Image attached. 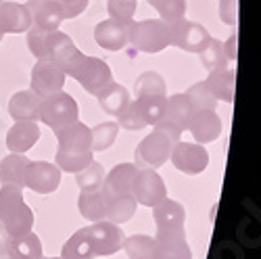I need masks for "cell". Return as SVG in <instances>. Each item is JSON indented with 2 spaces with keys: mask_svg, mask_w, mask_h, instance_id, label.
Wrapping results in <instances>:
<instances>
[{
  "mask_svg": "<svg viewBox=\"0 0 261 259\" xmlns=\"http://www.w3.org/2000/svg\"><path fill=\"white\" fill-rule=\"evenodd\" d=\"M222 119L215 111H192L188 121V132L199 144H209L222 136Z\"/></svg>",
  "mask_w": 261,
  "mask_h": 259,
  "instance_id": "9a60e30c",
  "label": "cell"
},
{
  "mask_svg": "<svg viewBox=\"0 0 261 259\" xmlns=\"http://www.w3.org/2000/svg\"><path fill=\"white\" fill-rule=\"evenodd\" d=\"M169 30V44L176 46L184 53H197L209 42V32L207 28H203L197 21H188V19H176L167 23Z\"/></svg>",
  "mask_w": 261,
  "mask_h": 259,
  "instance_id": "ba28073f",
  "label": "cell"
},
{
  "mask_svg": "<svg viewBox=\"0 0 261 259\" xmlns=\"http://www.w3.org/2000/svg\"><path fill=\"white\" fill-rule=\"evenodd\" d=\"M136 102L146 125H157L163 119L167 96H144V98H136Z\"/></svg>",
  "mask_w": 261,
  "mask_h": 259,
  "instance_id": "e575fe53",
  "label": "cell"
},
{
  "mask_svg": "<svg viewBox=\"0 0 261 259\" xmlns=\"http://www.w3.org/2000/svg\"><path fill=\"white\" fill-rule=\"evenodd\" d=\"M136 207H138V203H136L132 192L129 194H117V197H109L107 199V222H113V224L121 226V224H125V222H129L134 218Z\"/></svg>",
  "mask_w": 261,
  "mask_h": 259,
  "instance_id": "83f0119b",
  "label": "cell"
},
{
  "mask_svg": "<svg viewBox=\"0 0 261 259\" xmlns=\"http://www.w3.org/2000/svg\"><path fill=\"white\" fill-rule=\"evenodd\" d=\"M0 3H3V0H0Z\"/></svg>",
  "mask_w": 261,
  "mask_h": 259,
  "instance_id": "c3c4849f",
  "label": "cell"
},
{
  "mask_svg": "<svg viewBox=\"0 0 261 259\" xmlns=\"http://www.w3.org/2000/svg\"><path fill=\"white\" fill-rule=\"evenodd\" d=\"M57 136V155H55V165L61 171L67 174H77L90 161H94V150H92V136L90 127L82 123L80 119L55 130Z\"/></svg>",
  "mask_w": 261,
  "mask_h": 259,
  "instance_id": "6da1fadb",
  "label": "cell"
},
{
  "mask_svg": "<svg viewBox=\"0 0 261 259\" xmlns=\"http://www.w3.org/2000/svg\"><path fill=\"white\" fill-rule=\"evenodd\" d=\"M40 140L38 121H15L7 132V148L11 153L23 155Z\"/></svg>",
  "mask_w": 261,
  "mask_h": 259,
  "instance_id": "ac0fdd59",
  "label": "cell"
},
{
  "mask_svg": "<svg viewBox=\"0 0 261 259\" xmlns=\"http://www.w3.org/2000/svg\"><path fill=\"white\" fill-rule=\"evenodd\" d=\"M127 42L138 53L157 55L169 46V30L161 19H144L127 23Z\"/></svg>",
  "mask_w": 261,
  "mask_h": 259,
  "instance_id": "277c9868",
  "label": "cell"
},
{
  "mask_svg": "<svg viewBox=\"0 0 261 259\" xmlns=\"http://www.w3.org/2000/svg\"><path fill=\"white\" fill-rule=\"evenodd\" d=\"M63 9V19H73L88 9L90 0H55Z\"/></svg>",
  "mask_w": 261,
  "mask_h": 259,
  "instance_id": "60d3db41",
  "label": "cell"
},
{
  "mask_svg": "<svg viewBox=\"0 0 261 259\" xmlns=\"http://www.w3.org/2000/svg\"><path fill=\"white\" fill-rule=\"evenodd\" d=\"M132 194L138 205L153 209L163 199H167V188L155 169H138L132 180Z\"/></svg>",
  "mask_w": 261,
  "mask_h": 259,
  "instance_id": "30bf717a",
  "label": "cell"
},
{
  "mask_svg": "<svg viewBox=\"0 0 261 259\" xmlns=\"http://www.w3.org/2000/svg\"><path fill=\"white\" fill-rule=\"evenodd\" d=\"M77 209L82 213V218H86L92 224L107 220V199H105L102 188L82 190L77 199Z\"/></svg>",
  "mask_w": 261,
  "mask_h": 259,
  "instance_id": "cb8c5ba5",
  "label": "cell"
},
{
  "mask_svg": "<svg viewBox=\"0 0 261 259\" xmlns=\"http://www.w3.org/2000/svg\"><path fill=\"white\" fill-rule=\"evenodd\" d=\"M94 40L105 50H121L127 44V23L117 19H105L94 28Z\"/></svg>",
  "mask_w": 261,
  "mask_h": 259,
  "instance_id": "e0dca14e",
  "label": "cell"
},
{
  "mask_svg": "<svg viewBox=\"0 0 261 259\" xmlns=\"http://www.w3.org/2000/svg\"><path fill=\"white\" fill-rule=\"evenodd\" d=\"M80 119V109H77V102L71 94L67 92H55L48 94L40 100V121L48 125L53 132L59 127H65L73 121Z\"/></svg>",
  "mask_w": 261,
  "mask_h": 259,
  "instance_id": "8992f818",
  "label": "cell"
},
{
  "mask_svg": "<svg viewBox=\"0 0 261 259\" xmlns=\"http://www.w3.org/2000/svg\"><path fill=\"white\" fill-rule=\"evenodd\" d=\"M153 259H192L186 232H157Z\"/></svg>",
  "mask_w": 261,
  "mask_h": 259,
  "instance_id": "4fadbf2b",
  "label": "cell"
},
{
  "mask_svg": "<svg viewBox=\"0 0 261 259\" xmlns=\"http://www.w3.org/2000/svg\"><path fill=\"white\" fill-rule=\"evenodd\" d=\"M0 40H3V34H0Z\"/></svg>",
  "mask_w": 261,
  "mask_h": 259,
  "instance_id": "7dc6e473",
  "label": "cell"
},
{
  "mask_svg": "<svg viewBox=\"0 0 261 259\" xmlns=\"http://www.w3.org/2000/svg\"><path fill=\"white\" fill-rule=\"evenodd\" d=\"M138 167L134 163H119L115 165L102 180V192L105 197H117V194H129L132 192V180L136 176Z\"/></svg>",
  "mask_w": 261,
  "mask_h": 259,
  "instance_id": "ffe728a7",
  "label": "cell"
},
{
  "mask_svg": "<svg viewBox=\"0 0 261 259\" xmlns=\"http://www.w3.org/2000/svg\"><path fill=\"white\" fill-rule=\"evenodd\" d=\"M25 9L30 13L32 25L40 28V30H59V25L63 23V9L55 0H28Z\"/></svg>",
  "mask_w": 261,
  "mask_h": 259,
  "instance_id": "5bb4252c",
  "label": "cell"
},
{
  "mask_svg": "<svg viewBox=\"0 0 261 259\" xmlns=\"http://www.w3.org/2000/svg\"><path fill=\"white\" fill-rule=\"evenodd\" d=\"M90 136H92V150H107L109 146L115 144L119 136V125L117 121H102L90 127Z\"/></svg>",
  "mask_w": 261,
  "mask_h": 259,
  "instance_id": "d590c367",
  "label": "cell"
},
{
  "mask_svg": "<svg viewBox=\"0 0 261 259\" xmlns=\"http://www.w3.org/2000/svg\"><path fill=\"white\" fill-rule=\"evenodd\" d=\"M11 241H13V236L7 232V228L0 224V259H5L9 257V249H11Z\"/></svg>",
  "mask_w": 261,
  "mask_h": 259,
  "instance_id": "ee69618b",
  "label": "cell"
},
{
  "mask_svg": "<svg viewBox=\"0 0 261 259\" xmlns=\"http://www.w3.org/2000/svg\"><path fill=\"white\" fill-rule=\"evenodd\" d=\"M40 96L32 90H21L9 100V115L15 121H38L40 119Z\"/></svg>",
  "mask_w": 261,
  "mask_h": 259,
  "instance_id": "603a6c76",
  "label": "cell"
},
{
  "mask_svg": "<svg viewBox=\"0 0 261 259\" xmlns=\"http://www.w3.org/2000/svg\"><path fill=\"white\" fill-rule=\"evenodd\" d=\"M32 28V19L25 5L19 3H0V34H23Z\"/></svg>",
  "mask_w": 261,
  "mask_h": 259,
  "instance_id": "d6986e66",
  "label": "cell"
},
{
  "mask_svg": "<svg viewBox=\"0 0 261 259\" xmlns=\"http://www.w3.org/2000/svg\"><path fill=\"white\" fill-rule=\"evenodd\" d=\"M207 88L215 96L217 102H232L234 100V88H236V73L232 69H215L209 71L207 80Z\"/></svg>",
  "mask_w": 261,
  "mask_h": 259,
  "instance_id": "4316f807",
  "label": "cell"
},
{
  "mask_svg": "<svg viewBox=\"0 0 261 259\" xmlns=\"http://www.w3.org/2000/svg\"><path fill=\"white\" fill-rule=\"evenodd\" d=\"M0 224L11 236H23L34 228V211L23 201V188L0 186Z\"/></svg>",
  "mask_w": 261,
  "mask_h": 259,
  "instance_id": "7a4b0ae2",
  "label": "cell"
},
{
  "mask_svg": "<svg viewBox=\"0 0 261 259\" xmlns=\"http://www.w3.org/2000/svg\"><path fill=\"white\" fill-rule=\"evenodd\" d=\"M102 180H105V169L100 163L96 161H90L84 169H80L75 174V182L80 186V190H94V188H100L102 186Z\"/></svg>",
  "mask_w": 261,
  "mask_h": 259,
  "instance_id": "8d00e7d4",
  "label": "cell"
},
{
  "mask_svg": "<svg viewBox=\"0 0 261 259\" xmlns=\"http://www.w3.org/2000/svg\"><path fill=\"white\" fill-rule=\"evenodd\" d=\"M5 259H13V257H5Z\"/></svg>",
  "mask_w": 261,
  "mask_h": 259,
  "instance_id": "bcb514c9",
  "label": "cell"
},
{
  "mask_svg": "<svg viewBox=\"0 0 261 259\" xmlns=\"http://www.w3.org/2000/svg\"><path fill=\"white\" fill-rule=\"evenodd\" d=\"M30 165V159L25 155L11 153L0 161V186L13 184L19 188H25V169Z\"/></svg>",
  "mask_w": 261,
  "mask_h": 259,
  "instance_id": "484cf974",
  "label": "cell"
},
{
  "mask_svg": "<svg viewBox=\"0 0 261 259\" xmlns=\"http://www.w3.org/2000/svg\"><path fill=\"white\" fill-rule=\"evenodd\" d=\"M65 75L73 77L82 88L96 96L102 88H107L109 84L113 82V73H111V67L98 57H88L84 55L82 50L73 57V61L63 69Z\"/></svg>",
  "mask_w": 261,
  "mask_h": 259,
  "instance_id": "3957f363",
  "label": "cell"
},
{
  "mask_svg": "<svg viewBox=\"0 0 261 259\" xmlns=\"http://www.w3.org/2000/svg\"><path fill=\"white\" fill-rule=\"evenodd\" d=\"M96 98H98L100 109L107 115H113V117L121 115L125 111V107L129 105V92L123 88L121 84H117V82H111L107 88H102L96 94Z\"/></svg>",
  "mask_w": 261,
  "mask_h": 259,
  "instance_id": "d4e9b609",
  "label": "cell"
},
{
  "mask_svg": "<svg viewBox=\"0 0 261 259\" xmlns=\"http://www.w3.org/2000/svg\"><path fill=\"white\" fill-rule=\"evenodd\" d=\"M199 59L203 63V67L207 71H215V69H230L228 67V57L224 53V42L215 40V38H209L207 44L199 50Z\"/></svg>",
  "mask_w": 261,
  "mask_h": 259,
  "instance_id": "f546056e",
  "label": "cell"
},
{
  "mask_svg": "<svg viewBox=\"0 0 261 259\" xmlns=\"http://www.w3.org/2000/svg\"><path fill=\"white\" fill-rule=\"evenodd\" d=\"M153 220L157 232H184L186 209L178 201L163 199L157 207H153Z\"/></svg>",
  "mask_w": 261,
  "mask_h": 259,
  "instance_id": "2e32d148",
  "label": "cell"
},
{
  "mask_svg": "<svg viewBox=\"0 0 261 259\" xmlns=\"http://www.w3.org/2000/svg\"><path fill=\"white\" fill-rule=\"evenodd\" d=\"M9 257L13 259H42V241L34 232H28L23 236H13Z\"/></svg>",
  "mask_w": 261,
  "mask_h": 259,
  "instance_id": "f1b7e54d",
  "label": "cell"
},
{
  "mask_svg": "<svg viewBox=\"0 0 261 259\" xmlns=\"http://www.w3.org/2000/svg\"><path fill=\"white\" fill-rule=\"evenodd\" d=\"M190 117H192V107H190L186 94H171L165 102V113L159 123L182 134L184 130H188Z\"/></svg>",
  "mask_w": 261,
  "mask_h": 259,
  "instance_id": "44dd1931",
  "label": "cell"
},
{
  "mask_svg": "<svg viewBox=\"0 0 261 259\" xmlns=\"http://www.w3.org/2000/svg\"><path fill=\"white\" fill-rule=\"evenodd\" d=\"M86 239H88L92 251L96 257H109V255H115L117 251H121L123 241H125V234L123 230L113 224V222H94L88 228H82Z\"/></svg>",
  "mask_w": 261,
  "mask_h": 259,
  "instance_id": "52a82bcc",
  "label": "cell"
},
{
  "mask_svg": "<svg viewBox=\"0 0 261 259\" xmlns=\"http://www.w3.org/2000/svg\"><path fill=\"white\" fill-rule=\"evenodd\" d=\"M184 94H186V98H188V102L192 107V111H215L217 100L209 92L205 82H197L194 86H190Z\"/></svg>",
  "mask_w": 261,
  "mask_h": 259,
  "instance_id": "836d02e7",
  "label": "cell"
},
{
  "mask_svg": "<svg viewBox=\"0 0 261 259\" xmlns=\"http://www.w3.org/2000/svg\"><path fill=\"white\" fill-rule=\"evenodd\" d=\"M61 184V169L50 161H30L25 169V188L36 194H50Z\"/></svg>",
  "mask_w": 261,
  "mask_h": 259,
  "instance_id": "7c38bea8",
  "label": "cell"
},
{
  "mask_svg": "<svg viewBox=\"0 0 261 259\" xmlns=\"http://www.w3.org/2000/svg\"><path fill=\"white\" fill-rule=\"evenodd\" d=\"M65 75L63 69L50 59H38L34 69H32V92H36L40 98H44L48 94H55L63 90L65 86Z\"/></svg>",
  "mask_w": 261,
  "mask_h": 259,
  "instance_id": "8fae6325",
  "label": "cell"
},
{
  "mask_svg": "<svg viewBox=\"0 0 261 259\" xmlns=\"http://www.w3.org/2000/svg\"><path fill=\"white\" fill-rule=\"evenodd\" d=\"M117 125L123 127V130H129V132H136V130H142L146 127L142 115H140V109H138V102L129 100V105L125 107V111L121 115H117Z\"/></svg>",
  "mask_w": 261,
  "mask_h": 259,
  "instance_id": "ab89813d",
  "label": "cell"
},
{
  "mask_svg": "<svg viewBox=\"0 0 261 259\" xmlns=\"http://www.w3.org/2000/svg\"><path fill=\"white\" fill-rule=\"evenodd\" d=\"M134 90H136V98H144V96H165V80L161 73L157 71H144L136 77L134 82Z\"/></svg>",
  "mask_w": 261,
  "mask_h": 259,
  "instance_id": "4dcf8cb0",
  "label": "cell"
},
{
  "mask_svg": "<svg viewBox=\"0 0 261 259\" xmlns=\"http://www.w3.org/2000/svg\"><path fill=\"white\" fill-rule=\"evenodd\" d=\"M94 251L86 239L84 230H77L73 236H69V241L63 245L61 259H94Z\"/></svg>",
  "mask_w": 261,
  "mask_h": 259,
  "instance_id": "d6a6232c",
  "label": "cell"
},
{
  "mask_svg": "<svg viewBox=\"0 0 261 259\" xmlns=\"http://www.w3.org/2000/svg\"><path fill=\"white\" fill-rule=\"evenodd\" d=\"M65 36L59 30H40V28H30L28 30V48L36 59H50V55L55 53V48L65 40Z\"/></svg>",
  "mask_w": 261,
  "mask_h": 259,
  "instance_id": "7402d4cb",
  "label": "cell"
},
{
  "mask_svg": "<svg viewBox=\"0 0 261 259\" xmlns=\"http://www.w3.org/2000/svg\"><path fill=\"white\" fill-rule=\"evenodd\" d=\"M136 9H138V0H107L109 17L123 21V23H129L134 19Z\"/></svg>",
  "mask_w": 261,
  "mask_h": 259,
  "instance_id": "f35d334b",
  "label": "cell"
},
{
  "mask_svg": "<svg viewBox=\"0 0 261 259\" xmlns=\"http://www.w3.org/2000/svg\"><path fill=\"white\" fill-rule=\"evenodd\" d=\"M224 53H226L228 61H236V57H238V32H234V34L224 42Z\"/></svg>",
  "mask_w": 261,
  "mask_h": 259,
  "instance_id": "7bdbcfd3",
  "label": "cell"
},
{
  "mask_svg": "<svg viewBox=\"0 0 261 259\" xmlns=\"http://www.w3.org/2000/svg\"><path fill=\"white\" fill-rule=\"evenodd\" d=\"M42 259H61V257H42Z\"/></svg>",
  "mask_w": 261,
  "mask_h": 259,
  "instance_id": "f6af8a7d",
  "label": "cell"
},
{
  "mask_svg": "<svg viewBox=\"0 0 261 259\" xmlns=\"http://www.w3.org/2000/svg\"><path fill=\"white\" fill-rule=\"evenodd\" d=\"M129 259H153V249H155V239L146 234H134L125 236L123 247H121Z\"/></svg>",
  "mask_w": 261,
  "mask_h": 259,
  "instance_id": "1f68e13d",
  "label": "cell"
},
{
  "mask_svg": "<svg viewBox=\"0 0 261 259\" xmlns=\"http://www.w3.org/2000/svg\"><path fill=\"white\" fill-rule=\"evenodd\" d=\"M220 19L226 25H238V0H220Z\"/></svg>",
  "mask_w": 261,
  "mask_h": 259,
  "instance_id": "b9f144b4",
  "label": "cell"
},
{
  "mask_svg": "<svg viewBox=\"0 0 261 259\" xmlns=\"http://www.w3.org/2000/svg\"><path fill=\"white\" fill-rule=\"evenodd\" d=\"M148 5L159 13L165 23H171L186 15V0H148Z\"/></svg>",
  "mask_w": 261,
  "mask_h": 259,
  "instance_id": "74e56055",
  "label": "cell"
},
{
  "mask_svg": "<svg viewBox=\"0 0 261 259\" xmlns=\"http://www.w3.org/2000/svg\"><path fill=\"white\" fill-rule=\"evenodd\" d=\"M169 159H171L173 167L186 176H199L209 165V153H207L205 144H199V142L178 140L171 148Z\"/></svg>",
  "mask_w": 261,
  "mask_h": 259,
  "instance_id": "9c48e42d",
  "label": "cell"
},
{
  "mask_svg": "<svg viewBox=\"0 0 261 259\" xmlns=\"http://www.w3.org/2000/svg\"><path fill=\"white\" fill-rule=\"evenodd\" d=\"M178 140L171 138L165 130L153 127V132L144 136L134 150V165L138 169H159L163 163L169 161L171 148Z\"/></svg>",
  "mask_w": 261,
  "mask_h": 259,
  "instance_id": "5b68a950",
  "label": "cell"
}]
</instances>
